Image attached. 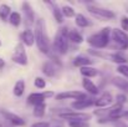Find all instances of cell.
I'll list each match as a JSON object with an SVG mask.
<instances>
[{
	"mask_svg": "<svg viewBox=\"0 0 128 127\" xmlns=\"http://www.w3.org/2000/svg\"><path fill=\"white\" fill-rule=\"evenodd\" d=\"M35 41L39 47V50L42 54L50 52V40L46 30V23L44 19H38L35 25Z\"/></svg>",
	"mask_w": 128,
	"mask_h": 127,
	"instance_id": "1",
	"label": "cell"
},
{
	"mask_svg": "<svg viewBox=\"0 0 128 127\" xmlns=\"http://www.w3.org/2000/svg\"><path fill=\"white\" fill-rule=\"evenodd\" d=\"M68 33H70V30L67 28H61V29H58V31L55 35L52 47H54L55 52H57L58 55H65L68 51V41H70Z\"/></svg>",
	"mask_w": 128,
	"mask_h": 127,
	"instance_id": "2",
	"label": "cell"
},
{
	"mask_svg": "<svg viewBox=\"0 0 128 127\" xmlns=\"http://www.w3.org/2000/svg\"><path fill=\"white\" fill-rule=\"evenodd\" d=\"M111 29L110 28H103L101 31L88 36L87 42L92 46V47H96V49H104L108 42L111 40Z\"/></svg>",
	"mask_w": 128,
	"mask_h": 127,
	"instance_id": "3",
	"label": "cell"
},
{
	"mask_svg": "<svg viewBox=\"0 0 128 127\" xmlns=\"http://www.w3.org/2000/svg\"><path fill=\"white\" fill-rule=\"evenodd\" d=\"M11 60H12V62H15L18 65H22V66L28 65V54L25 50V45L22 42L16 44L15 50L11 55Z\"/></svg>",
	"mask_w": 128,
	"mask_h": 127,
	"instance_id": "4",
	"label": "cell"
},
{
	"mask_svg": "<svg viewBox=\"0 0 128 127\" xmlns=\"http://www.w3.org/2000/svg\"><path fill=\"white\" fill-rule=\"evenodd\" d=\"M88 11L94 16V18H98V19H103V20H108V19H113L116 16V14L112 11V10H108V9H104V8H100L94 4L92 5H88L87 6Z\"/></svg>",
	"mask_w": 128,
	"mask_h": 127,
	"instance_id": "5",
	"label": "cell"
},
{
	"mask_svg": "<svg viewBox=\"0 0 128 127\" xmlns=\"http://www.w3.org/2000/svg\"><path fill=\"white\" fill-rule=\"evenodd\" d=\"M60 117L67 121H85L88 122V120L92 117L90 113L86 112H74V111H66V112H61Z\"/></svg>",
	"mask_w": 128,
	"mask_h": 127,
	"instance_id": "6",
	"label": "cell"
},
{
	"mask_svg": "<svg viewBox=\"0 0 128 127\" xmlns=\"http://www.w3.org/2000/svg\"><path fill=\"white\" fill-rule=\"evenodd\" d=\"M54 96L52 91H45V92H34L30 93L28 96V103L29 105H39V103H44L46 98H50Z\"/></svg>",
	"mask_w": 128,
	"mask_h": 127,
	"instance_id": "7",
	"label": "cell"
},
{
	"mask_svg": "<svg viewBox=\"0 0 128 127\" xmlns=\"http://www.w3.org/2000/svg\"><path fill=\"white\" fill-rule=\"evenodd\" d=\"M111 39L116 44H118L122 49H127L128 47V35L120 29H112L111 31Z\"/></svg>",
	"mask_w": 128,
	"mask_h": 127,
	"instance_id": "8",
	"label": "cell"
},
{
	"mask_svg": "<svg viewBox=\"0 0 128 127\" xmlns=\"http://www.w3.org/2000/svg\"><path fill=\"white\" fill-rule=\"evenodd\" d=\"M67 98H72L75 101H78V100L87 98V96L81 91H66V92H61V93L56 95V100H67Z\"/></svg>",
	"mask_w": 128,
	"mask_h": 127,
	"instance_id": "9",
	"label": "cell"
},
{
	"mask_svg": "<svg viewBox=\"0 0 128 127\" xmlns=\"http://www.w3.org/2000/svg\"><path fill=\"white\" fill-rule=\"evenodd\" d=\"M21 9H22V13H24L25 24H26L28 26L32 25V23L35 21V13H34V9H32V6H31V5H30L28 1H25V3H22V5H21Z\"/></svg>",
	"mask_w": 128,
	"mask_h": 127,
	"instance_id": "10",
	"label": "cell"
},
{
	"mask_svg": "<svg viewBox=\"0 0 128 127\" xmlns=\"http://www.w3.org/2000/svg\"><path fill=\"white\" fill-rule=\"evenodd\" d=\"M0 113L5 117V120H8L11 125H14V126H25V121L20 117V116H18V115H15V113H12V112H8V111H4V110H0Z\"/></svg>",
	"mask_w": 128,
	"mask_h": 127,
	"instance_id": "11",
	"label": "cell"
},
{
	"mask_svg": "<svg viewBox=\"0 0 128 127\" xmlns=\"http://www.w3.org/2000/svg\"><path fill=\"white\" fill-rule=\"evenodd\" d=\"M46 4L51 6V10H52V14H54L55 20H56L58 24H62V21H64L62 9H61V8H60V6H58L56 3H54V1H46Z\"/></svg>",
	"mask_w": 128,
	"mask_h": 127,
	"instance_id": "12",
	"label": "cell"
},
{
	"mask_svg": "<svg viewBox=\"0 0 128 127\" xmlns=\"http://www.w3.org/2000/svg\"><path fill=\"white\" fill-rule=\"evenodd\" d=\"M112 100H113V97H112V95H111L110 92H103L102 96H101L100 98L96 100L94 106H97V107H102V108H103V107L111 105V103H112Z\"/></svg>",
	"mask_w": 128,
	"mask_h": 127,
	"instance_id": "13",
	"label": "cell"
},
{
	"mask_svg": "<svg viewBox=\"0 0 128 127\" xmlns=\"http://www.w3.org/2000/svg\"><path fill=\"white\" fill-rule=\"evenodd\" d=\"M42 72L48 77H54L57 74V66L54 61H46L42 65Z\"/></svg>",
	"mask_w": 128,
	"mask_h": 127,
	"instance_id": "14",
	"label": "cell"
},
{
	"mask_svg": "<svg viewBox=\"0 0 128 127\" xmlns=\"http://www.w3.org/2000/svg\"><path fill=\"white\" fill-rule=\"evenodd\" d=\"M94 102L96 101H93L92 98H85V100H78V101H74L72 102V107L75 108V110H85L87 107H91V106H93L94 105Z\"/></svg>",
	"mask_w": 128,
	"mask_h": 127,
	"instance_id": "15",
	"label": "cell"
},
{
	"mask_svg": "<svg viewBox=\"0 0 128 127\" xmlns=\"http://www.w3.org/2000/svg\"><path fill=\"white\" fill-rule=\"evenodd\" d=\"M21 40L22 44L26 46H32L35 44V33H32L30 29H26L22 34H21Z\"/></svg>",
	"mask_w": 128,
	"mask_h": 127,
	"instance_id": "16",
	"label": "cell"
},
{
	"mask_svg": "<svg viewBox=\"0 0 128 127\" xmlns=\"http://www.w3.org/2000/svg\"><path fill=\"white\" fill-rule=\"evenodd\" d=\"M92 62H93V61H92L91 59H88V57H86V56H82V55H80V56H77V57L74 59V66L80 67V69L90 66Z\"/></svg>",
	"mask_w": 128,
	"mask_h": 127,
	"instance_id": "17",
	"label": "cell"
},
{
	"mask_svg": "<svg viewBox=\"0 0 128 127\" xmlns=\"http://www.w3.org/2000/svg\"><path fill=\"white\" fill-rule=\"evenodd\" d=\"M82 85H84V88H85L88 93H91V95H97V93H98V87L93 84L91 80H88V79L85 77V79L82 80Z\"/></svg>",
	"mask_w": 128,
	"mask_h": 127,
	"instance_id": "18",
	"label": "cell"
},
{
	"mask_svg": "<svg viewBox=\"0 0 128 127\" xmlns=\"http://www.w3.org/2000/svg\"><path fill=\"white\" fill-rule=\"evenodd\" d=\"M112 84L116 87H118L120 90L128 92V80L123 79V77H113L112 79Z\"/></svg>",
	"mask_w": 128,
	"mask_h": 127,
	"instance_id": "19",
	"label": "cell"
},
{
	"mask_svg": "<svg viewBox=\"0 0 128 127\" xmlns=\"http://www.w3.org/2000/svg\"><path fill=\"white\" fill-rule=\"evenodd\" d=\"M11 15V8L6 4L0 5V20L1 21H9V18Z\"/></svg>",
	"mask_w": 128,
	"mask_h": 127,
	"instance_id": "20",
	"label": "cell"
},
{
	"mask_svg": "<svg viewBox=\"0 0 128 127\" xmlns=\"http://www.w3.org/2000/svg\"><path fill=\"white\" fill-rule=\"evenodd\" d=\"M75 24H76L78 28H87V26L91 25L90 20L86 18L84 14H77V15L75 16Z\"/></svg>",
	"mask_w": 128,
	"mask_h": 127,
	"instance_id": "21",
	"label": "cell"
},
{
	"mask_svg": "<svg viewBox=\"0 0 128 127\" xmlns=\"http://www.w3.org/2000/svg\"><path fill=\"white\" fill-rule=\"evenodd\" d=\"M25 92V81L24 80H19L16 81V84L14 86V90H12V93L16 96V97H20L22 96Z\"/></svg>",
	"mask_w": 128,
	"mask_h": 127,
	"instance_id": "22",
	"label": "cell"
},
{
	"mask_svg": "<svg viewBox=\"0 0 128 127\" xmlns=\"http://www.w3.org/2000/svg\"><path fill=\"white\" fill-rule=\"evenodd\" d=\"M68 39H70V41H72L74 44H81V42L84 41L82 35H81L77 30H75V29L70 30V33H68Z\"/></svg>",
	"mask_w": 128,
	"mask_h": 127,
	"instance_id": "23",
	"label": "cell"
},
{
	"mask_svg": "<svg viewBox=\"0 0 128 127\" xmlns=\"http://www.w3.org/2000/svg\"><path fill=\"white\" fill-rule=\"evenodd\" d=\"M80 72H81V75H82V76H85L86 79L94 77V76H97V75H98V71H97L96 69H93V67H90V66H87V67H82V69L80 70Z\"/></svg>",
	"mask_w": 128,
	"mask_h": 127,
	"instance_id": "24",
	"label": "cell"
},
{
	"mask_svg": "<svg viewBox=\"0 0 128 127\" xmlns=\"http://www.w3.org/2000/svg\"><path fill=\"white\" fill-rule=\"evenodd\" d=\"M34 116L35 117H42L46 112V103H39V105H35L34 106Z\"/></svg>",
	"mask_w": 128,
	"mask_h": 127,
	"instance_id": "25",
	"label": "cell"
},
{
	"mask_svg": "<svg viewBox=\"0 0 128 127\" xmlns=\"http://www.w3.org/2000/svg\"><path fill=\"white\" fill-rule=\"evenodd\" d=\"M9 23H10V25H12V26H19V25L21 24V15H20L19 13H16V11L11 13V15H10V18H9Z\"/></svg>",
	"mask_w": 128,
	"mask_h": 127,
	"instance_id": "26",
	"label": "cell"
},
{
	"mask_svg": "<svg viewBox=\"0 0 128 127\" xmlns=\"http://www.w3.org/2000/svg\"><path fill=\"white\" fill-rule=\"evenodd\" d=\"M110 59H111V61H113V62H116V64H120V65H126V62H127V59L123 56V55H121V54H111L110 55Z\"/></svg>",
	"mask_w": 128,
	"mask_h": 127,
	"instance_id": "27",
	"label": "cell"
},
{
	"mask_svg": "<svg viewBox=\"0 0 128 127\" xmlns=\"http://www.w3.org/2000/svg\"><path fill=\"white\" fill-rule=\"evenodd\" d=\"M61 9H62V14H64L66 18H72V16H76V14H75V10H74V8H72V6L64 5Z\"/></svg>",
	"mask_w": 128,
	"mask_h": 127,
	"instance_id": "28",
	"label": "cell"
},
{
	"mask_svg": "<svg viewBox=\"0 0 128 127\" xmlns=\"http://www.w3.org/2000/svg\"><path fill=\"white\" fill-rule=\"evenodd\" d=\"M68 126L70 127H90V123L85 122V121H68Z\"/></svg>",
	"mask_w": 128,
	"mask_h": 127,
	"instance_id": "29",
	"label": "cell"
},
{
	"mask_svg": "<svg viewBox=\"0 0 128 127\" xmlns=\"http://www.w3.org/2000/svg\"><path fill=\"white\" fill-rule=\"evenodd\" d=\"M34 85L36 88H40V90H44L46 87V81L44 80L42 77H36L35 81H34Z\"/></svg>",
	"mask_w": 128,
	"mask_h": 127,
	"instance_id": "30",
	"label": "cell"
},
{
	"mask_svg": "<svg viewBox=\"0 0 128 127\" xmlns=\"http://www.w3.org/2000/svg\"><path fill=\"white\" fill-rule=\"evenodd\" d=\"M117 71H118L122 76H124V77L128 79V65H118Z\"/></svg>",
	"mask_w": 128,
	"mask_h": 127,
	"instance_id": "31",
	"label": "cell"
},
{
	"mask_svg": "<svg viewBox=\"0 0 128 127\" xmlns=\"http://www.w3.org/2000/svg\"><path fill=\"white\" fill-rule=\"evenodd\" d=\"M116 101H117L118 105H122V106H123V103L127 102V97H126V95H123V93H118V95L116 96Z\"/></svg>",
	"mask_w": 128,
	"mask_h": 127,
	"instance_id": "32",
	"label": "cell"
},
{
	"mask_svg": "<svg viewBox=\"0 0 128 127\" xmlns=\"http://www.w3.org/2000/svg\"><path fill=\"white\" fill-rule=\"evenodd\" d=\"M121 26H122V30L124 33L128 31V18L127 16H122V19H121Z\"/></svg>",
	"mask_w": 128,
	"mask_h": 127,
	"instance_id": "33",
	"label": "cell"
},
{
	"mask_svg": "<svg viewBox=\"0 0 128 127\" xmlns=\"http://www.w3.org/2000/svg\"><path fill=\"white\" fill-rule=\"evenodd\" d=\"M31 127H50V123H48V122H45V121H40V122L32 123Z\"/></svg>",
	"mask_w": 128,
	"mask_h": 127,
	"instance_id": "34",
	"label": "cell"
},
{
	"mask_svg": "<svg viewBox=\"0 0 128 127\" xmlns=\"http://www.w3.org/2000/svg\"><path fill=\"white\" fill-rule=\"evenodd\" d=\"M4 66H5V61H4L2 59H0V70H2Z\"/></svg>",
	"mask_w": 128,
	"mask_h": 127,
	"instance_id": "35",
	"label": "cell"
},
{
	"mask_svg": "<svg viewBox=\"0 0 128 127\" xmlns=\"http://www.w3.org/2000/svg\"><path fill=\"white\" fill-rule=\"evenodd\" d=\"M123 118H127V120H128V111H126V112H124V115H123Z\"/></svg>",
	"mask_w": 128,
	"mask_h": 127,
	"instance_id": "36",
	"label": "cell"
},
{
	"mask_svg": "<svg viewBox=\"0 0 128 127\" xmlns=\"http://www.w3.org/2000/svg\"><path fill=\"white\" fill-rule=\"evenodd\" d=\"M116 127H127V126H126L124 123H118V125H117Z\"/></svg>",
	"mask_w": 128,
	"mask_h": 127,
	"instance_id": "37",
	"label": "cell"
},
{
	"mask_svg": "<svg viewBox=\"0 0 128 127\" xmlns=\"http://www.w3.org/2000/svg\"><path fill=\"white\" fill-rule=\"evenodd\" d=\"M0 46H1V40H0Z\"/></svg>",
	"mask_w": 128,
	"mask_h": 127,
	"instance_id": "38",
	"label": "cell"
},
{
	"mask_svg": "<svg viewBox=\"0 0 128 127\" xmlns=\"http://www.w3.org/2000/svg\"><path fill=\"white\" fill-rule=\"evenodd\" d=\"M55 127H60V126H55Z\"/></svg>",
	"mask_w": 128,
	"mask_h": 127,
	"instance_id": "39",
	"label": "cell"
},
{
	"mask_svg": "<svg viewBox=\"0 0 128 127\" xmlns=\"http://www.w3.org/2000/svg\"><path fill=\"white\" fill-rule=\"evenodd\" d=\"M0 127H2V126H1V125H0Z\"/></svg>",
	"mask_w": 128,
	"mask_h": 127,
	"instance_id": "40",
	"label": "cell"
}]
</instances>
